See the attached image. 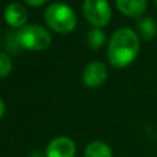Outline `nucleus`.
Returning a JSON list of instances; mask_svg holds the SVG:
<instances>
[{
    "instance_id": "14",
    "label": "nucleus",
    "mask_w": 157,
    "mask_h": 157,
    "mask_svg": "<svg viewBox=\"0 0 157 157\" xmlns=\"http://www.w3.org/2000/svg\"><path fill=\"white\" fill-rule=\"evenodd\" d=\"M6 112V106H4V102H3L2 99H0V119L3 117V114H4Z\"/></svg>"
},
{
    "instance_id": "4",
    "label": "nucleus",
    "mask_w": 157,
    "mask_h": 157,
    "mask_svg": "<svg viewBox=\"0 0 157 157\" xmlns=\"http://www.w3.org/2000/svg\"><path fill=\"white\" fill-rule=\"evenodd\" d=\"M83 14L95 28L106 26L112 19V8L108 0H84Z\"/></svg>"
},
{
    "instance_id": "3",
    "label": "nucleus",
    "mask_w": 157,
    "mask_h": 157,
    "mask_svg": "<svg viewBox=\"0 0 157 157\" xmlns=\"http://www.w3.org/2000/svg\"><path fill=\"white\" fill-rule=\"evenodd\" d=\"M17 43L29 51H41L51 44V35L43 26L26 25L17 33Z\"/></svg>"
},
{
    "instance_id": "8",
    "label": "nucleus",
    "mask_w": 157,
    "mask_h": 157,
    "mask_svg": "<svg viewBox=\"0 0 157 157\" xmlns=\"http://www.w3.org/2000/svg\"><path fill=\"white\" fill-rule=\"evenodd\" d=\"M116 6L121 14L138 19L146 13L147 0H116Z\"/></svg>"
},
{
    "instance_id": "5",
    "label": "nucleus",
    "mask_w": 157,
    "mask_h": 157,
    "mask_svg": "<svg viewBox=\"0 0 157 157\" xmlns=\"http://www.w3.org/2000/svg\"><path fill=\"white\" fill-rule=\"evenodd\" d=\"M108 78V69L101 61H92L83 72V83L88 88H98Z\"/></svg>"
},
{
    "instance_id": "15",
    "label": "nucleus",
    "mask_w": 157,
    "mask_h": 157,
    "mask_svg": "<svg viewBox=\"0 0 157 157\" xmlns=\"http://www.w3.org/2000/svg\"><path fill=\"white\" fill-rule=\"evenodd\" d=\"M155 3H156V4H157V0H155Z\"/></svg>"
},
{
    "instance_id": "1",
    "label": "nucleus",
    "mask_w": 157,
    "mask_h": 157,
    "mask_svg": "<svg viewBox=\"0 0 157 157\" xmlns=\"http://www.w3.org/2000/svg\"><path fill=\"white\" fill-rule=\"evenodd\" d=\"M139 52V37L130 28L116 30L108 46V61L113 68H125Z\"/></svg>"
},
{
    "instance_id": "6",
    "label": "nucleus",
    "mask_w": 157,
    "mask_h": 157,
    "mask_svg": "<svg viewBox=\"0 0 157 157\" xmlns=\"http://www.w3.org/2000/svg\"><path fill=\"white\" fill-rule=\"evenodd\" d=\"M76 145L68 136H58L48 144L46 149V157H75Z\"/></svg>"
},
{
    "instance_id": "12",
    "label": "nucleus",
    "mask_w": 157,
    "mask_h": 157,
    "mask_svg": "<svg viewBox=\"0 0 157 157\" xmlns=\"http://www.w3.org/2000/svg\"><path fill=\"white\" fill-rule=\"evenodd\" d=\"M13 69V62H11L10 57L4 52H0V78L8 76Z\"/></svg>"
},
{
    "instance_id": "11",
    "label": "nucleus",
    "mask_w": 157,
    "mask_h": 157,
    "mask_svg": "<svg viewBox=\"0 0 157 157\" xmlns=\"http://www.w3.org/2000/svg\"><path fill=\"white\" fill-rule=\"evenodd\" d=\"M105 40H106V36L99 28L91 29L88 32V35H87V44L92 50H99L105 44Z\"/></svg>"
},
{
    "instance_id": "2",
    "label": "nucleus",
    "mask_w": 157,
    "mask_h": 157,
    "mask_svg": "<svg viewBox=\"0 0 157 157\" xmlns=\"http://www.w3.org/2000/svg\"><path fill=\"white\" fill-rule=\"evenodd\" d=\"M44 21L55 33L66 35L76 28L77 17L71 6L65 3H52L44 11Z\"/></svg>"
},
{
    "instance_id": "9",
    "label": "nucleus",
    "mask_w": 157,
    "mask_h": 157,
    "mask_svg": "<svg viewBox=\"0 0 157 157\" xmlns=\"http://www.w3.org/2000/svg\"><path fill=\"white\" fill-rule=\"evenodd\" d=\"M136 29H138L139 36L142 37V40L145 41H150L156 37L157 35V26L156 22L152 17H145L136 25Z\"/></svg>"
},
{
    "instance_id": "13",
    "label": "nucleus",
    "mask_w": 157,
    "mask_h": 157,
    "mask_svg": "<svg viewBox=\"0 0 157 157\" xmlns=\"http://www.w3.org/2000/svg\"><path fill=\"white\" fill-rule=\"evenodd\" d=\"M28 6H32V7H37V6H41L47 2V0H24Z\"/></svg>"
},
{
    "instance_id": "7",
    "label": "nucleus",
    "mask_w": 157,
    "mask_h": 157,
    "mask_svg": "<svg viewBox=\"0 0 157 157\" xmlns=\"http://www.w3.org/2000/svg\"><path fill=\"white\" fill-rule=\"evenodd\" d=\"M4 19L13 28H24L28 21V11L19 3H11L4 10Z\"/></svg>"
},
{
    "instance_id": "10",
    "label": "nucleus",
    "mask_w": 157,
    "mask_h": 157,
    "mask_svg": "<svg viewBox=\"0 0 157 157\" xmlns=\"http://www.w3.org/2000/svg\"><path fill=\"white\" fill-rule=\"evenodd\" d=\"M84 157H113V153L108 144L102 141H94L87 145Z\"/></svg>"
}]
</instances>
